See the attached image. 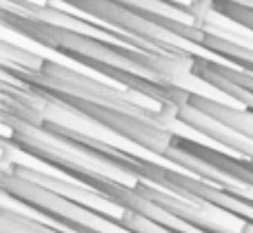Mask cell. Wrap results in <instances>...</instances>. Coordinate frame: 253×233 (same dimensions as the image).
<instances>
[{
    "label": "cell",
    "mask_w": 253,
    "mask_h": 233,
    "mask_svg": "<svg viewBox=\"0 0 253 233\" xmlns=\"http://www.w3.org/2000/svg\"><path fill=\"white\" fill-rule=\"evenodd\" d=\"M78 111L93 118L96 122L105 124L114 133L126 138L133 145L151 151L156 155H167L173 147V131L165 122L156 118V109H142V107H111L98 105L87 100H69Z\"/></svg>",
    "instance_id": "cell-1"
}]
</instances>
